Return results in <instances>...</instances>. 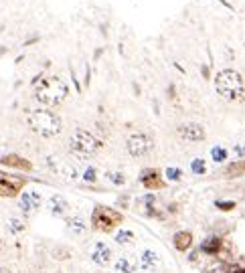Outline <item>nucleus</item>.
Here are the masks:
<instances>
[{
  "label": "nucleus",
  "instance_id": "obj_33",
  "mask_svg": "<svg viewBox=\"0 0 245 273\" xmlns=\"http://www.w3.org/2000/svg\"><path fill=\"white\" fill-rule=\"evenodd\" d=\"M237 154H245V146H239V148H237Z\"/></svg>",
  "mask_w": 245,
  "mask_h": 273
},
{
  "label": "nucleus",
  "instance_id": "obj_7",
  "mask_svg": "<svg viewBox=\"0 0 245 273\" xmlns=\"http://www.w3.org/2000/svg\"><path fill=\"white\" fill-rule=\"evenodd\" d=\"M27 180L22 176H14V174H6L0 172V198H14L22 193Z\"/></svg>",
  "mask_w": 245,
  "mask_h": 273
},
{
  "label": "nucleus",
  "instance_id": "obj_32",
  "mask_svg": "<svg viewBox=\"0 0 245 273\" xmlns=\"http://www.w3.org/2000/svg\"><path fill=\"white\" fill-rule=\"evenodd\" d=\"M0 273H12V269L8 265H0Z\"/></svg>",
  "mask_w": 245,
  "mask_h": 273
},
{
  "label": "nucleus",
  "instance_id": "obj_23",
  "mask_svg": "<svg viewBox=\"0 0 245 273\" xmlns=\"http://www.w3.org/2000/svg\"><path fill=\"white\" fill-rule=\"evenodd\" d=\"M134 239H136V235H134L132 231L122 229V231H118V233H116V243H118V245H132Z\"/></svg>",
  "mask_w": 245,
  "mask_h": 273
},
{
  "label": "nucleus",
  "instance_id": "obj_27",
  "mask_svg": "<svg viewBox=\"0 0 245 273\" xmlns=\"http://www.w3.org/2000/svg\"><path fill=\"white\" fill-rule=\"evenodd\" d=\"M227 158V152L223 150V148H213V160L215 162H223Z\"/></svg>",
  "mask_w": 245,
  "mask_h": 273
},
{
  "label": "nucleus",
  "instance_id": "obj_16",
  "mask_svg": "<svg viewBox=\"0 0 245 273\" xmlns=\"http://www.w3.org/2000/svg\"><path fill=\"white\" fill-rule=\"evenodd\" d=\"M158 261H160V257H158L156 251L146 249V251H142V253H140V267L142 269H154L156 265H158Z\"/></svg>",
  "mask_w": 245,
  "mask_h": 273
},
{
  "label": "nucleus",
  "instance_id": "obj_24",
  "mask_svg": "<svg viewBox=\"0 0 245 273\" xmlns=\"http://www.w3.org/2000/svg\"><path fill=\"white\" fill-rule=\"evenodd\" d=\"M105 176H107V178H109L111 182H114L116 186H122V184L126 182V176H124L122 172H107Z\"/></svg>",
  "mask_w": 245,
  "mask_h": 273
},
{
  "label": "nucleus",
  "instance_id": "obj_3",
  "mask_svg": "<svg viewBox=\"0 0 245 273\" xmlns=\"http://www.w3.org/2000/svg\"><path fill=\"white\" fill-rule=\"evenodd\" d=\"M215 89L227 101H241L245 97V83L239 71L235 69H221L215 75Z\"/></svg>",
  "mask_w": 245,
  "mask_h": 273
},
{
  "label": "nucleus",
  "instance_id": "obj_9",
  "mask_svg": "<svg viewBox=\"0 0 245 273\" xmlns=\"http://www.w3.org/2000/svg\"><path fill=\"white\" fill-rule=\"evenodd\" d=\"M18 196H20L18 198V208H20V213L25 215V217L37 213L39 208H41L43 198H41L39 193H25V195H18Z\"/></svg>",
  "mask_w": 245,
  "mask_h": 273
},
{
  "label": "nucleus",
  "instance_id": "obj_11",
  "mask_svg": "<svg viewBox=\"0 0 245 273\" xmlns=\"http://www.w3.org/2000/svg\"><path fill=\"white\" fill-rule=\"evenodd\" d=\"M0 166L12 168V170H20V172H31L33 170L31 160L22 158L18 154H4V156H0Z\"/></svg>",
  "mask_w": 245,
  "mask_h": 273
},
{
  "label": "nucleus",
  "instance_id": "obj_28",
  "mask_svg": "<svg viewBox=\"0 0 245 273\" xmlns=\"http://www.w3.org/2000/svg\"><path fill=\"white\" fill-rule=\"evenodd\" d=\"M83 178L87 182H96L98 180V172H96V168H87V170L83 172Z\"/></svg>",
  "mask_w": 245,
  "mask_h": 273
},
{
  "label": "nucleus",
  "instance_id": "obj_35",
  "mask_svg": "<svg viewBox=\"0 0 245 273\" xmlns=\"http://www.w3.org/2000/svg\"><path fill=\"white\" fill-rule=\"evenodd\" d=\"M39 273H49V271H39Z\"/></svg>",
  "mask_w": 245,
  "mask_h": 273
},
{
  "label": "nucleus",
  "instance_id": "obj_25",
  "mask_svg": "<svg viewBox=\"0 0 245 273\" xmlns=\"http://www.w3.org/2000/svg\"><path fill=\"white\" fill-rule=\"evenodd\" d=\"M205 170H207L205 162L200 160V158H196V160L193 162V172H195V174H205Z\"/></svg>",
  "mask_w": 245,
  "mask_h": 273
},
{
  "label": "nucleus",
  "instance_id": "obj_21",
  "mask_svg": "<svg viewBox=\"0 0 245 273\" xmlns=\"http://www.w3.org/2000/svg\"><path fill=\"white\" fill-rule=\"evenodd\" d=\"M114 271L116 273H134V271H136V267H134V263L128 257H120L114 263Z\"/></svg>",
  "mask_w": 245,
  "mask_h": 273
},
{
  "label": "nucleus",
  "instance_id": "obj_14",
  "mask_svg": "<svg viewBox=\"0 0 245 273\" xmlns=\"http://www.w3.org/2000/svg\"><path fill=\"white\" fill-rule=\"evenodd\" d=\"M49 211L55 217H63L67 211H69V202H67L63 196H59V195H53L49 198Z\"/></svg>",
  "mask_w": 245,
  "mask_h": 273
},
{
  "label": "nucleus",
  "instance_id": "obj_10",
  "mask_svg": "<svg viewBox=\"0 0 245 273\" xmlns=\"http://www.w3.org/2000/svg\"><path fill=\"white\" fill-rule=\"evenodd\" d=\"M140 182L144 188H148V191H160V188H164V184H166L162 180L160 170H156V168H146V170H142Z\"/></svg>",
  "mask_w": 245,
  "mask_h": 273
},
{
  "label": "nucleus",
  "instance_id": "obj_30",
  "mask_svg": "<svg viewBox=\"0 0 245 273\" xmlns=\"http://www.w3.org/2000/svg\"><path fill=\"white\" fill-rule=\"evenodd\" d=\"M6 253V241L2 239V237H0V257H2Z\"/></svg>",
  "mask_w": 245,
  "mask_h": 273
},
{
  "label": "nucleus",
  "instance_id": "obj_26",
  "mask_svg": "<svg viewBox=\"0 0 245 273\" xmlns=\"http://www.w3.org/2000/svg\"><path fill=\"white\" fill-rule=\"evenodd\" d=\"M166 178L172 180V182H176V180L183 178V172L178 170V168H168V170H166Z\"/></svg>",
  "mask_w": 245,
  "mask_h": 273
},
{
  "label": "nucleus",
  "instance_id": "obj_34",
  "mask_svg": "<svg viewBox=\"0 0 245 273\" xmlns=\"http://www.w3.org/2000/svg\"><path fill=\"white\" fill-rule=\"evenodd\" d=\"M94 273H105V271H94Z\"/></svg>",
  "mask_w": 245,
  "mask_h": 273
},
{
  "label": "nucleus",
  "instance_id": "obj_18",
  "mask_svg": "<svg viewBox=\"0 0 245 273\" xmlns=\"http://www.w3.org/2000/svg\"><path fill=\"white\" fill-rule=\"evenodd\" d=\"M67 229H69V233L73 235H85L87 231V223L81 219V217H67Z\"/></svg>",
  "mask_w": 245,
  "mask_h": 273
},
{
  "label": "nucleus",
  "instance_id": "obj_31",
  "mask_svg": "<svg viewBox=\"0 0 245 273\" xmlns=\"http://www.w3.org/2000/svg\"><path fill=\"white\" fill-rule=\"evenodd\" d=\"M229 273H245V267H231Z\"/></svg>",
  "mask_w": 245,
  "mask_h": 273
},
{
  "label": "nucleus",
  "instance_id": "obj_8",
  "mask_svg": "<svg viewBox=\"0 0 245 273\" xmlns=\"http://www.w3.org/2000/svg\"><path fill=\"white\" fill-rule=\"evenodd\" d=\"M176 134L181 140L185 142H203L207 138V132L203 125H198L195 121H189V123H183V125H178L176 128Z\"/></svg>",
  "mask_w": 245,
  "mask_h": 273
},
{
  "label": "nucleus",
  "instance_id": "obj_5",
  "mask_svg": "<svg viewBox=\"0 0 245 273\" xmlns=\"http://www.w3.org/2000/svg\"><path fill=\"white\" fill-rule=\"evenodd\" d=\"M69 148L79 158H89V156H94V154H98L101 150V142L92 132H87L83 128H77L71 134V138H69Z\"/></svg>",
  "mask_w": 245,
  "mask_h": 273
},
{
  "label": "nucleus",
  "instance_id": "obj_1",
  "mask_svg": "<svg viewBox=\"0 0 245 273\" xmlns=\"http://www.w3.org/2000/svg\"><path fill=\"white\" fill-rule=\"evenodd\" d=\"M69 95V87L61 77H43L35 85V99L45 108H57Z\"/></svg>",
  "mask_w": 245,
  "mask_h": 273
},
{
  "label": "nucleus",
  "instance_id": "obj_13",
  "mask_svg": "<svg viewBox=\"0 0 245 273\" xmlns=\"http://www.w3.org/2000/svg\"><path fill=\"white\" fill-rule=\"evenodd\" d=\"M172 245L176 251H181V253H187V251L193 247V233L191 231H178L172 237Z\"/></svg>",
  "mask_w": 245,
  "mask_h": 273
},
{
  "label": "nucleus",
  "instance_id": "obj_22",
  "mask_svg": "<svg viewBox=\"0 0 245 273\" xmlns=\"http://www.w3.org/2000/svg\"><path fill=\"white\" fill-rule=\"evenodd\" d=\"M59 174H61L65 180H69V182L77 180V176H79L77 168H75V166H71V164H63V166H61V170H59Z\"/></svg>",
  "mask_w": 245,
  "mask_h": 273
},
{
  "label": "nucleus",
  "instance_id": "obj_29",
  "mask_svg": "<svg viewBox=\"0 0 245 273\" xmlns=\"http://www.w3.org/2000/svg\"><path fill=\"white\" fill-rule=\"evenodd\" d=\"M217 208H221V211H231V208H235V202H217Z\"/></svg>",
  "mask_w": 245,
  "mask_h": 273
},
{
  "label": "nucleus",
  "instance_id": "obj_2",
  "mask_svg": "<svg viewBox=\"0 0 245 273\" xmlns=\"http://www.w3.org/2000/svg\"><path fill=\"white\" fill-rule=\"evenodd\" d=\"M27 123H29V128L41 138H57L63 130L61 116H57L53 110H45V108L31 110L27 114Z\"/></svg>",
  "mask_w": 245,
  "mask_h": 273
},
{
  "label": "nucleus",
  "instance_id": "obj_6",
  "mask_svg": "<svg viewBox=\"0 0 245 273\" xmlns=\"http://www.w3.org/2000/svg\"><path fill=\"white\" fill-rule=\"evenodd\" d=\"M154 148V138L146 132H136L128 136L126 140V150L132 158H142V156H148Z\"/></svg>",
  "mask_w": 245,
  "mask_h": 273
},
{
  "label": "nucleus",
  "instance_id": "obj_4",
  "mask_svg": "<svg viewBox=\"0 0 245 273\" xmlns=\"http://www.w3.org/2000/svg\"><path fill=\"white\" fill-rule=\"evenodd\" d=\"M122 223H124V215L120 211H116V208L103 206V204L94 206L92 229L98 231V233H111V231L118 229Z\"/></svg>",
  "mask_w": 245,
  "mask_h": 273
},
{
  "label": "nucleus",
  "instance_id": "obj_19",
  "mask_svg": "<svg viewBox=\"0 0 245 273\" xmlns=\"http://www.w3.org/2000/svg\"><path fill=\"white\" fill-rule=\"evenodd\" d=\"M51 257L55 261H69L73 257V249L69 245H55L51 249Z\"/></svg>",
  "mask_w": 245,
  "mask_h": 273
},
{
  "label": "nucleus",
  "instance_id": "obj_17",
  "mask_svg": "<svg viewBox=\"0 0 245 273\" xmlns=\"http://www.w3.org/2000/svg\"><path fill=\"white\" fill-rule=\"evenodd\" d=\"M27 227L29 225H27L25 217H8V221H6V229H8V233H12V235L25 233Z\"/></svg>",
  "mask_w": 245,
  "mask_h": 273
},
{
  "label": "nucleus",
  "instance_id": "obj_15",
  "mask_svg": "<svg viewBox=\"0 0 245 273\" xmlns=\"http://www.w3.org/2000/svg\"><path fill=\"white\" fill-rule=\"evenodd\" d=\"M223 247V239L221 237H209L203 241V245H200V251L207 255H219V251Z\"/></svg>",
  "mask_w": 245,
  "mask_h": 273
},
{
  "label": "nucleus",
  "instance_id": "obj_12",
  "mask_svg": "<svg viewBox=\"0 0 245 273\" xmlns=\"http://www.w3.org/2000/svg\"><path fill=\"white\" fill-rule=\"evenodd\" d=\"M111 255H114V251H111L105 243H98L92 251V255H89V259L99 267H105L107 263H111Z\"/></svg>",
  "mask_w": 245,
  "mask_h": 273
},
{
  "label": "nucleus",
  "instance_id": "obj_20",
  "mask_svg": "<svg viewBox=\"0 0 245 273\" xmlns=\"http://www.w3.org/2000/svg\"><path fill=\"white\" fill-rule=\"evenodd\" d=\"M225 176L227 178H239V176H245V160H239V162H233L227 166L225 170Z\"/></svg>",
  "mask_w": 245,
  "mask_h": 273
}]
</instances>
